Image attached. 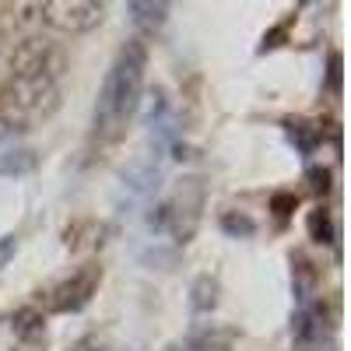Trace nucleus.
Listing matches in <instances>:
<instances>
[{
	"label": "nucleus",
	"instance_id": "f257e3e1",
	"mask_svg": "<svg viewBox=\"0 0 351 351\" xmlns=\"http://www.w3.org/2000/svg\"><path fill=\"white\" fill-rule=\"evenodd\" d=\"M144 71H148V46L144 39H130L102 81V92L95 102V134L102 141H116L123 137L130 116L141 106V92H144Z\"/></svg>",
	"mask_w": 351,
	"mask_h": 351
},
{
	"label": "nucleus",
	"instance_id": "f03ea898",
	"mask_svg": "<svg viewBox=\"0 0 351 351\" xmlns=\"http://www.w3.org/2000/svg\"><path fill=\"white\" fill-rule=\"evenodd\" d=\"M67 56L60 46L46 39H25L11 53V77L14 81H60Z\"/></svg>",
	"mask_w": 351,
	"mask_h": 351
},
{
	"label": "nucleus",
	"instance_id": "7ed1b4c3",
	"mask_svg": "<svg viewBox=\"0 0 351 351\" xmlns=\"http://www.w3.org/2000/svg\"><path fill=\"white\" fill-rule=\"evenodd\" d=\"M39 14L60 28V32L81 36V32H92L106 21V4H92V0H60V4H43Z\"/></svg>",
	"mask_w": 351,
	"mask_h": 351
},
{
	"label": "nucleus",
	"instance_id": "20e7f679",
	"mask_svg": "<svg viewBox=\"0 0 351 351\" xmlns=\"http://www.w3.org/2000/svg\"><path fill=\"white\" fill-rule=\"evenodd\" d=\"M99 281H102V271L95 267V263H88V267L74 271L67 281H60L49 291V306L56 313H77V309H84L88 302H92Z\"/></svg>",
	"mask_w": 351,
	"mask_h": 351
},
{
	"label": "nucleus",
	"instance_id": "39448f33",
	"mask_svg": "<svg viewBox=\"0 0 351 351\" xmlns=\"http://www.w3.org/2000/svg\"><path fill=\"white\" fill-rule=\"evenodd\" d=\"M324 330H327V324H324V313H319V306H302L299 313H295V327H291V337H295V344L302 348V351H309V348H316L319 341H324Z\"/></svg>",
	"mask_w": 351,
	"mask_h": 351
},
{
	"label": "nucleus",
	"instance_id": "423d86ee",
	"mask_svg": "<svg viewBox=\"0 0 351 351\" xmlns=\"http://www.w3.org/2000/svg\"><path fill=\"white\" fill-rule=\"evenodd\" d=\"M8 324H11V334H14L21 344H36V341L46 337V319H43V313L32 309V306L14 309V313L8 316Z\"/></svg>",
	"mask_w": 351,
	"mask_h": 351
},
{
	"label": "nucleus",
	"instance_id": "0eeeda50",
	"mask_svg": "<svg viewBox=\"0 0 351 351\" xmlns=\"http://www.w3.org/2000/svg\"><path fill=\"white\" fill-rule=\"evenodd\" d=\"M127 11H130V21L141 28L144 36H155L158 28L165 25V18H169V4H127Z\"/></svg>",
	"mask_w": 351,
	"mask_h": 351
},
{
	"label": "nucleus",
	"instance_id": "6e6552de",
	"mask_svg": "<svg viewBox=\"0 0 351 351\" xmlns=\"http://www.w3.org/2000/svg\"><path fill=\"white\" fill-rule=\"evenodd\" d=\"M218 306V281L211 274H200L190 288V309L193 313H211Z\"/></svg>",
	"mask_w": 351,
	"mask_h": 351
},
{
	"label": "nucleus",
	"instance_id": "1a4fd4ad",
	"mask_svg": "<svg viewBox=\"0 0 351 351\" xmlns=\"http://www.w3.org/2000/svg\"><path fill=\"white\" fill-rule=\"evenodd\" d=\"M285 134H288V141L295 144V148L302 152V155H313L316 152V144H319V127H313V123H306V120H285Z\"/></svg>",
	"mask_w": 351,
	"mask_h": 351
},
{
	"label": "nucleus",
	"instance_id": "9d476101",
	"mask_svg": "<svg viewBox=\"0 0 351 351\" xmlns=\"http://www.w3.org/2000/svg\"><path fill=\"white\" fill-rule=\"evenodd\" d=\"M36 169V155L28 148H18V152H8L0 155V176H25Z\"/></svg>",
	"mask_w": 351,
	"mask_h": 351
},
{
	"label": "nucleus",
	"instance_id": "9b49d317",
	"mask_svg": "<svg viewBox=\"0 0 351 351\" xmlns=\"http://www.w3.org/2000/svg\"><path fill=\"white\" fill-rule=\"evenodd\" d=\"M309 239L313 243H324V246H330L334 243V236H337V232H334V221H330V215L324 211V208H316L313 215H309Z\"/></svg>",
	"mask_w": 351,
	"mask_h": 351
},
{
	"label": "nucleus",
	"instance_id": "f8f14e48",
	"mask_svg": "<svg viewBox=\"0 0 351 351\" xmlns=\"http://www.w3.org/2000/svg\"><path fill=\"white\" fill-rule=\"evenodd\" d=\"M232 330H218V327H211V330H204V334H197L193 337V351H228L232 348Z\"/></svg>",
	"mask_w": 351,
	"mask_h": 351
},
{
	"label": "nucleus",
	"instance_id": "ddd939ff",
	"mask_svg": "<svg viewBox=\"0 0 351 351\" xmlns=\"http://www.w3.org/2000/svg\"><path fill=\"white\" fill-rule=\"evenodd\" d=\"M221 228L232 232V236H253V232H256V225L246 215H225L221 218Z\"/></svg>",
	"mask_w": 351,
	"mask_h": 351
},
{
	"label": "nucleus",
	"instance_id": "4468645a",
	"mask_svg": "<svg viewBox=\"0 0 351 351\" xmlns=\"http://www.w3.org/2000/svg\"><path fill=\"white\" fill-rule=\"evenodd\" d=\"M309 180H313L309 186H313L316 193H327V190H330V172H327V169H309Z\"/></svg>",
	"mask_w": 351,
	"mask_h": 351
},
{
	"label": "nucleus",
	"instance_id": "2eb2a0df",
	"mask_svg": "<svg viewBox=\"0 0 351 351\" xmlns=\"http://www.w3.org/2000/svg\"><path fill=\"white\" fill-rule=\"evenodd\" d=\"M18 250V239L14 236H4V243H0V267H4V263H8V256Z\"/></svg>",
	"mask_w": 351,
	"mask_h": 351
},
{
	"label": "nucleus",
	"instance_id": "dca6fc26",
	"mask_svg": "<svg viewBox=\"0 0 351 351\" xmlns=\"http://www.w3.org/2000/svg\"><path fill=\"white\" fill-rule=\"evenodd\" d=\"M71 351H106V344H102V341H95V337H84V341H77Z\"/></svg>",
	"mask_w": 351,
	"mask_h": 351
},
{
	"label": "nucleus",
	"instance_id": "f3484780",
	"mask_svg": "<svg viewBox=\"0 0 351 351\" xmlns=\"http://www.w3.org/2000/svg\"><path fill=\"white\" fill-rule=\"evenodd\" d=\"M165 351H183V348H180V344H169V348H165Z\"/></svg>",
	"mask_w": 351,
	"mask_h": 351
}]
</instances>
